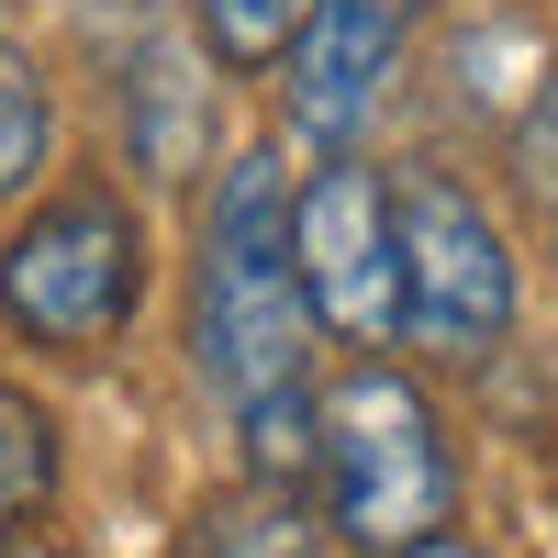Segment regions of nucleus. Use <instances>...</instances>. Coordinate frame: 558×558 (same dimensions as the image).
<instances>
[{"label": "nucleus", "mask_w": 558, "mask_h": 558, "mask_svg": "<svg viewBox=\"0 0 558 558\" xmlns=\"http://www.w3.org/2000/svg\"><path fill=\"white\" fill-rule=\"evenodd\" d=\"M313 302H302V257H291V191L268 157H235L202 202V279H191V347L223 413L246 425L257 481H291L313 458Z\"/></svg>", "instance_id": "nucleus-1"}, {"label": "nucleus", "mask_w": 558, "mask_h": 558, "mask_svg": "<svg viewBox=\"0 0 558 558\" xmlns=\"http://www.w3.org/2000/svg\"><path fill=\"white\" fill-rule=\"evenodd\" d=\"M313 470H324V514L347 547H425L458 514V458L436 402L402 380V368H347L336 391L313 402Z\"/></svg>", "instance_id": "nucleus-2"}, {"label": "nucleus", "mask_w": 558, "mask_h": 558, "mask_svg": "<svg viewBox=\"0 0 558 558\" xmlns=\"http://www.w3.org/2000/svg\"><path fill=\"white\" fill-rule=\"evenodd\" d=\"M134 302H146V235H134L123 191H57L12 246H0V324L23 347L101 357Z\"/></svg>", "instance_id": "nucleus-3"}, {"label": "nucleus", "mask_w": 558, "mask_h": 558, "mask_svg": "<svg viewBox=\"0 0 558 558\" xmlns=\"http://www.w3.org/2000/svg\"><path fill=\"white\" fill-rule=\"evenodd\" d=\"M391 223H402V336L425 357H492L514 336V246H502V223L436 168L391 191Z\"/></svg>", "instance_id": "nucleus-4"}, {"label": "nucleus", "mask_w": 558, "mask_h": 558, "mask_svg": "<svg viewBox=\"0 0 558 558\" xmlns=\"http://www.w3.org/2000/svg\"><path fill=\"white\" fill-rule=\"evenodd\" d=\"M291 257H302L313 324H336L347 347H391L402 336V223H391L380 168H357V157L324 168L291 202Z\"/></svg>", "instance_id": "nucleus-5"}, {"label": "nucleus", "mask_w": 558, "mask_h": 558, "mask_svg": "<svg viewBox=\"0 0 558 558\" xmlns=\"http://www.w3.org/2000/svg\"><path fill=\"white\" fill-rule=\"evenodd\" d=\"M402 57V0H313L291 34V123L324 157L357 146V123L380 112V78Z\"/></svg>", "instance_id": "nucleus-6"}, {"label": "nucleus", "mask_w": 558, "mask_h": 558, "mask_svg": "<svg viewBox=\"0 0 558 558\" xmlns=\"http://www.w3.org/2000/svg\"><path fill=\"white\" fill-rule=\"evenodd\" d=\"M179 558H324V536H313L302 502H279V481H268V492H246V502H213Z\"/></svg>", "instance_id": "nucleus-7"}, {"label": "nucleus", "mask_w": 558, "mask_h": 558, "mask_svg": "<svg viewBox=\"0 0 558 558\" xmlns=\"http://www.w3.org/2000/svg\"><path fill=\"white\" fill-rule=\"evenodd\" d=\"M45 492H57V425H45V402L0 380V536L23 514H45Z\"/></svg>", "instance_id": "nucleus-8"}, {"label": "nucleus", "mask_w": 558, "mask_h": 558, "mask_svg": "<svg viewBox=\"0 0 558 558\" xmlns=\"http://www.w3.org/2000/svg\"><path fill=\"white\" fill-rule=\"evenodd\" d=\"M302 12H313V0H202V45L223 68H268L279 45L302 34Z\"/></svg>", "instance_id": "nucleus-9"}, {"label": "nucleus", "mask_w": 558, "mask_h": 558, "mask_svg": "<svg viewBox=\"0 0 558 558\" xmlns=\"http://www.w3.org/2000/svg\"><path fill=\"white\" fill-rule=\"evenodd\" d=\"M45 168V89H34V68L0 45V191H23V179Z\"/></svg>", "instance_id": "nucleus-10"}, {"label": "nucleus", "mask_w": 558, "mask_h": 558, "mask_svg": "<svg viewBox=\"0 0 558 558\" xmlns=\"http://www.w3.org/2000/svg\"><path fill=\"white\" fill-rule=\"evenodd\" d=\"M402 558H492V547H470V536H425V547H402Z\"/></svg>", "instance_id": "nucleus-11"}, {"label": "nucleus", "mask_w": 558, "mask_h": 558, "mask_svg": "<svg viewBox=\"0 0 558 558\" xmlns=\"http://www.w3.org/2000/svg\"><path fill=\"white\" fill-rule=\"evenodd\" d=\"M0 558H57V547H12V536H0Z\"/></svg>", "instance_id": "nucleus-12"}]
</instances>
